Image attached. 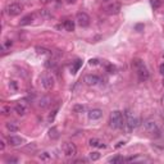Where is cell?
I'll use <instances>...</instances> for the list:
<instances>
[{
	"label": "cell",
	"instance_id": "obj_1",
	"mask_svg": "<svg viewBox=\"0 0 164 164\" xmlns=\"http://www.w3.org/2000/svg\"><path fill=\"white\" fill-rule=\"evenodd\" d=\"M132 65H133V68H135V71H136L137 78H138V81H140V82H145V81H147L149 78H150V73H149L146 65H145V63H144L142 60L135 59L132 62Z\"/></svg>",
	"mask_w": 164,
	"mask_h": 164
},
{
	"label": "cell",
	"instance_id": "obj_2",
	"mask_svg": "<svg viewBox=\"0 0 164 164\" xmlns=\"http://www.w3.org/2000/svg\"><path fill=\"white\" fill-rule=\"evenodd\" d=\"M109 126L112 128H115V130H122L123 127H126V119H125V115L122 114V112L114 110L110 113Z\"/></svg>",
	"mask_w": 164,
	"mask_h": 164
},
{
	"label": "cell",
	"instance_id": "obj_3",
	"mask_svg": "<svg viewBox=\"0 0 164 164\" xmlns=\"http://www.w3.org/2000/svg\"><path fill=\"white\" fill-rule=\"evenodd\" d=\"M23 10V5L18 3V2H13L7 5V8H5V13H7L9 17H15V15H19L22 13Z\"/></svg>",
	"mask_w": 164,
	"mask_h": 164
},
{
	"label": "cell",
	"instance_id": "obj_4",
	"mask_svg": "<svg viewBox=\"0 0 164 164\" xmlns=\"http://www.w3.org/2000/svg\"><path fill=\"white\" fill-rule=\"evenodd\" d=\"M144 127H145V130L150 133V135L155 136V137H159V136H160V133H162L159 126L153 119H147V121L144 122Z\"/></svg>",
	"mask_w": 164,
	"mask_h": 164
},
{
	"label": "cell",
	"instance_id": "obj_5",
	"mask_svg": "<svg viewBox=\"0 0 164 164\" xmlns=\"http://www.w3.org/2000/svg\"><path fill=\"white\" fill-rule=\"evenodd\" d=\"M41 84H43L45 90H51L55 85V80L51 74L46 73V74H43V77H41Z\"/></svg>",
	"mask_w": 164,
	"mask_h": 164
},
{
	"label": "cell",
	"instance_id": "obj_6",
	"mask_svg": "<svg viewBox=\"0 0 164 164\" xmlns=\"http://www.w3.org/2000/svg\"><path fill=\"white\" fill-rule=\"evenodd\" d=\"M90 17H89V14H86L84 12H80V13H77L76 15V22L77 24L80 26V27H87V26L90 24Z\"/></svg>",
	"mask_w": 164,
	"mask_h": 164
},
{
	"label": "cell",
	"instance_id": "obj_7",
	"mask_svg": "<svg viewBox=\"0 0 164 164\" xmlns=\"http://www.w3.org/2000/svg\"><path fill=\"white\" fill-rule=\"evenodd\" d=\"M63 151H64V155L67 158H73V156L77 155V146L73 142H65L64 147H63Z\"/></svg>",
	"mask_w": 164,
	"mask_h": 164
},
{
	"label": "cell",
	"instance_id": "obj_8",
	"mask_svg": "<svg viewBox=\"0 0 164 164\" xmlns=\"http://www.w3.org/2000/svg\"><path fill=\"white\" fill-rule=\"evenodd\" d=\"M121 4L119 3H115V2H112L110 4H108L106 7L104 8L105 13L109 14V15H114V14H118L121 12Z\"/></svg>",
	"mask_w": 164,
	"mask_h": 164
},
{
	"label": "cell",
	"instance_id": "obj_9",
	"mask_svg": "<svg viewBox=\"0 0 164 164\" xmlns=\"http://www.w3.org/2000/svg\"><path fill=\"white\" fill-rule=\"evenodd\" d=\"M138 126H140V119L136 117H131L130 114H128V119L126 121V128L128 132H131L132 130H135V128H137Z\"/></svg>",
	"mask_w": 164,
	"mask_h": 164
},
{
	"label": "cell",
	"instance_id": "obj_10",
	"mask_svg": "<svg viewBox=\"0 0 164 164\" xmlns=\"http://www.w3.org/2000/svg\"><path fill=\"white\" fill-rule=\"evenodd\" d=\"M85 82L89 86H96L100 82V77L96 74H87L85 76Z\"/></svg>",
	"mask_w": 164,
	"mask_h": 164
},
{
	"label": "cell",
	"instance_id": "obj_11",
	"mask_svg": "<svg viewBox=\"0 0 164 164\" xmlns=\"http://www.w3.org/2000/svg\"><path fill=\"white\" fill-rule=\"evenodd\" d=\"M7 142L10 146H19V145H22L24 141H23V138L19 136H8Z\"/></svg>",
	"mask_w": 164,
	"mask_h": 164
},
{
	"label": "cell",
	"instance_id": "obj_12",
	"mask_svg": "<svg viewBox=\"0 0 164 164\" xmlns=\"http://www.w3.org/2000/svg\"><path fill=\"white\" fill-rule=\"evenodd\" d=\"M102 117V110L101 109H91L89 112V118L92 121H97L100 119V118Z\"/></svg>",
	"mask_w": 164,
	"mask_h": 164
},
{
	"label": "cell",
	"instance_id": "obj_13",
	"mask_svg": "<svg viewBox=\"0 0 164 164\" xmlns=\"http://www.w3.org/2000/svg\"><path fill=\"white\" fill-rule=\"evenodd\" d=\"M56 64H58V56H50L49 59L45 60V67L49 69H53L56 67Z\"/></svg>",
	"mask_w": 164,
	"mask_h": 164
},
{
	"label": "cell",
	"instance_id": "obj_14",
	"mask_svg": "<svg viewBox=\"0 0 164 164\" xmlns=\"http://www.w3.org/2000/svg\"><path fill=\"white\" fill-rule=\"evenodd\" d=\"M89 145L92 146V147H99V149H105L106 147L105 144L102 142L101 140H99V138H90Z\"/></svg>",
	"mask_w": 164,
	"mask_h": 164
},
{
	"label": "cell",
	"instance_id": "obj_15",
	"mask_svg": "<svg viewBox=\"0 0 164 164\" xmlns=\"http://www.w3.org/2000/svg\"><path fill=\"white\" fill-rule=\"evenodd\" d=\"M14 112L17 113L18 115L23 117V115L26 114V113H27V108H26V105L23 104V102H18V104L14 106Z\"/></svg>",
	"mask_w": 164,
	"mask_h": 164
},
{
	"label": "cell",
	"instance_id": "obj_16",
	"mask_svg": "<svg viewBox=\"0 0 164 164\" xmlns=\"http://www.w3.org/2000/svg\"><path fill=\"white\" fill-rule=\"evenodd\" d=\"M50 104H51V99H50L49 96H43V97H40L39 101H37V105H39L40 108H43V109L48 108Z\"/></svg>",
	"mask_w": 164,
	"mask_h": 164
},
{
	"label": "cell",
	"instance_id": "obj_17",
	"mask_svg": "<svg viewBox=\"0 0 164 164\" xmlns=\"http://www.w3.org/2000/svg\"><path fill=\"white\" fill-rule=\"evenodd\" d=\"M5 127H7V130L9 132H17L19 130V125H18V122H15V121H9L5 123Z\"/></svg>",
	"mask_w": 164,
	"mask_h": 164
},
{
	"label": "cell",
	"instance_id": "obj_18",
	"mask_svg": "<svg viewBox=\"0 0 164 164\" xmlns=\"http://www.w3.org/2000/svg\"><path fill=\"white\" fill-rule=\"evenodd\" d=\"M63 27H64L67 31L72 32V31L74 30V22H73L72 19H65L64 22H63Z\"/></svg>",
	"mask_w": 164,
	"mask_h": 164
},
{
	"label": "cell",
	"instance_id": "obj_19",
	"mask_svg": "<svg viewBox=\"0 0 164 164\" xmlns=\"http://www.w3.org/2000/svg\"><path fill=\"white\" fill-rule=\"evenodd\" d=\"M39 159L41 162H50L51 160V154L49 151H43L39 154Z\"/></svg>",
	"mask_w": 164,
	"mask_h": 164
},
{
	"label": "cell",
	"instance_id": "obj_20",
	"mask_svg": "<svg viewBox=\"0 0 164 164\" xmlns=\"http://www.w3.org/2000/svg\"><path fill=\"white\" fill-rule=\"evenodd\" d=\"M32 19H33V15H31V14L26 15V17H23L22 20H20V26H27V24H30L31 22H32Z\"/></svg>",
	"mask_w": 164,
	"mask_h": 164
},
{
	"label": "cell",
	"instance_id": "obj_21",
	"mask_svg": "<svg viewBox=\"0 0 164 164\" xmlns=\"http://www.w3.org/2000/svg\"><path fill=\"white\" fill-rule=\"evenodd\" d=\"M108 162H109V163H122V162H125V158L121 156V155H117V156L109 158V159H108Z\"/></svg>",
	"mask_w": 164,
	"mask_h": 164
},
{
	"label": "cell",
	"instance_id": "obj_22",
	"mask_svg": "<svg viewBox=\"0 0 164 164\" xmlns=\"http://www.w3.org/2000/svg\"><path fill=\"white\" fill-rule=\"evenodd\" d=\"M36 51L37 54H41V55H46V54H51V51L46 48H41V46H36Z\"/></svg>",
	"mask_w": 164,
	"mask_h": 164
},
{
	"label": "cell",
	"instance_id": "obj_23",
	"mask_svg": "<svg viewBox=\"0 0 164 164\" xmlns=\"http://www.w3.org/2000/svg\"><path fill=\"white\" fill-rule=\"evenodd\" d=\"M73 112H74V113H84V112H85V106L81 105V104H76V105L73 106Z\"/></svg>",
	"mask_w": 164,
	"mask_h": 164
},
{
	"label": "cell",
	"instance_id": "obj_24",
	"mask_svg": "<svg viewBox=\"0 0 164 164\" xmlns=\"http://www.w3.org/2000/svg\"><path fill=\"white\" fill-rule=\"evenodd\" d=\"M100 159V154L99 153H90V160H92V162H96V160H99Z\"/></svg>",
	"mask_w": 164,
	"mask_h": 164
},
{
	"label": "cell",
	"instance_id": "obj_25",
	"mask_svg": "<svg viewBox=\"0 0 164 164\" xmlns=\"http://www.w3.org/2000/svg\"><path fill=\"white\" fill-rule=\"evenodd\" d=\"M0 112H2L3 115H9V114H10V106H5V105H3L2 109H0Z\"/></svg>",
	"mask_w": 164,
	"mask_h": 164
},
{
	"label": "cell",
	"instance_id": "obj_26",
	"mask_svg": "<svg viewBox=\"0 0 164 164\" xmlns=\"http://www.w3.org/2000/svg\"><path fill=\"white\" fill-rule=\"evenodd\" d=\"M49 136L51 138H56L58 137V131H56V128L53 127V128H50V131H49Z\"/></svg>",
	"mask_w": 164,
	"mask_h": 164
},
{
	"label": "cell",
	"instance_id": "obj_27",
	"mask_svg": "<svg viewBox=\"0 0 164 164\" xmlns=\"http://www.w3.org/2000/svg\"><path fill=\"white\" fill-rule=\"evenodd\" d=\"M40 15H44V17H46V18L53 17V14H51L49 10H46V9H41V10H40Z\"/></svg>",
	"mask_w": 164,
	"mask_h": 164
},
{
	"label": "cell",
	"instance_id": "obj_28",
	"mask_svg": "<svg viewBox=\"0 0 164 164\" xmlns=\"http://www.w3.org/2000/svg\"><path fill=\"white\" fill-rule=\"evenodd\" d=\"M150 3H151V7L154 9H158L159 7H160V4H162L160 0H150Z\"/></svg>",
	"mask_w": 164,
	"mask_h": 164
},
{
	"label": "cell",
	"instance_id": "obj_29",
	"mask_svg": "<svg viewBox=\"0 0 164 164\" xmlns=\"http://www.w3.org/2000/svg\"><path fill=\"white\" fill-rule=\"evenodd\" d=\"M81 67V60H76V63H74V65H73V68H72V73H76L77 71H78V68Z\"/></svg>",
	"mask_w": 164,
	"mask_h": 164
},
{
	"label": "cell",
	"instance_id": "obj_30",
	"mask_svg": "<svg viewBox=\"0 0 164 164\" xmlns=\"http://www.w3.org/2000/svg\"><path fill=\"white\" fill-rule=\"evenodd\" d=\"M56 113H58V109H54L53 112L50 113V115H49V118H48L49 122H53V121H54V118H55V115H56Z\"/></svg>",
	"mask_w": 164,
	"mask_h": 164
},
{
	"label": "cell",
	"instance_id": "obj_31",
	"mask_svg": "<svg viewBox=\"0 0 164 164\" xmlns=\"http://www.w3.org/2000/svg\"><path fill=\"white\" fill-rule=\"evenodd\" d=\"M5 162H7V163H18L19 160H18V158L9 156V158H7V159H5Z\"/></svg>",
	"mask_w": 164,
	"mask_h": 164
},
{
	"label": "cell",
	"instance_id": "obj_32",
	"mask_svg": "<svg viewBox=\"0 0 164 164\" xmlns=\"http://www.w3.org/2000/svg\"><path fill=\"white\" fill-rule=\"evenodd\" d=\"M87 162H89V159H85V158H80L73 160V163H87Z\"/></svg>",
	"mask_w": 164,
	"mask_h": 164
},
{
	"label": "cell",
	"instance_id": "obj_33",
	"mask_svg": "<svg viewBox=\"0 0 164 164\" xmlns=\"http://www.w3.org/2000/svg\"><path fill=\"white\" fill-rule=\"evenodd\" d=\"M89 64L90 65H96V64H99V60H97V59H90L89 60Z\"/></svg>",
	"mask_w": 164,
	"mask_h": 164
},
{
	"label": "cell",
	"instance_id": "obj_34",
	"mask_svg": "<svg viewBox=\"0 0 164 164\" xmlns=\"http://www.w3.org/2000/svg\"><path fill=\"white\" fill-rule=\"evenodd\" d=\"M108 71H109V73H114V71H115V67L114 65H108Z\"/></svg>",
	"mask_w": 164,
	"mask_h": 164
},
{
	"label": "cell",
	"instance_id": "obj_35",
	"mask_svg": "<svg viewBox=\"0 0 164 164\" xmlns=\"http://www.w3.org/2000/svg\"><path fill=\"white\" fill-rule=\"evenodd\" d=\"M4 147H5V141H4V138H2L0 140V150H4Z\"/></svg>",
	"mask_w": 164,
	"mask_h": 164
},
{
	"label": "cell",
	"instance_id": "obj_36",
	"mask_svg": "<svg viewBox=\"0 0 164 164\" xmlns=\"http://www.w3.org/2000/svg\"><path fill=\"white\" fill-rule=\"evenodd\" d=\"M159 71H160V73L164 76V63H163L160 67H159Z\"/></svg>",
	"mask_w": 164,
	"mask_h": 164
},
{
	"label": "cell",
	"instance_id": "obj_37",
	"mask_svg": "<svg viewBox=\"0 0 164 164\" xmlns=\"http://www.w3.org/2000/svg\"><path fill=\"white\" fill-rule=\"evenodd\" d=\"M123 145H125V141H121V142H118V145H117L115 147L118 149V147H121V146H123Z\"/></svg>",
	"mask_w": 164,
	"mask_h": 164
},
{
	"label": "cell",
	"instance_id": "obj_38",
	"mask_svg": "<svg viewBox=\"0 0 164 164\" xmlns=\"http://www.w3.org/2000/svg\"><path fill=\"white\" fill-rule=\"evenodd\" d=\"M65 2H67V4H74L77 0H65Z\"/></svg>",
	"mask_w": 164,
	"mask_h": 164
},
{
	"label": "cell",
	"instance_id": "obj_39",
	"mask_svg": "<svg viewBox=\"0 0 164 164\" xmlns=\"http://www.w3.org/2000/svg\"><path fill=\"white\" fill-rule=\"evenodd\" d=\"M50 2H53V0H41V3H44V4H46V3H50Z\"/></svg>",
	"mask_w": 164,
	"mask_h": 164
},
{
	"label": "cell",
	"instance_id": "obj_40",
	"mask_svg": "<svg viewBox=\"0 0 164 164\" xmlns=\"http://www.w3.org/2000/svg\"><path fill=\"white\" fill-rule=\"evenodd\" d=\"M104 3H109V2H113V0H102Z\"/></svg>",
	"mask_w": 164,
	"mask_h": 164
},
{
	"label": "cell",
	"instance_id": "obj_41",
	"mask_svg": "<svg viewBox=\"0 0 164 164\" xmlns=\"http://www.w3.org/2000/svg\"><path fill=\"white\" fill-rule=\"evenodd\" d=\"M162 101H163V102H164V95H163V97H162Z\"/></svg>",
	"mask_w": 164,
	"mask_h": 164
},
{
	"label": "cell",
	"instance_id": "obj_42",
	"mask_svg": "<svg viewBox=\"0 0 164 164\" xmlns=\"http://www.w3.org/2000/svg\"><path fill=\"white\" fill-rule=\"evenodd\" d=\"M163 85H164V80H163Z\"/></svg>",
	"mask_w": 164,
	"mask_h": 164
},
{
	"label": "cell",
	"instance_id": "obj_43",
	"mask_svg": "<svg viewBox=\"0 0 164 164\" xmlns=\"http://www.w3.org/2000/svg\"><path fill=\"white\" fill-rule=\"evenodd\" d=\"M163 121H164V115H163Z\"/></svg>",
	"mask_w": 164,
	"mask_h": 164
}]
</instances>
